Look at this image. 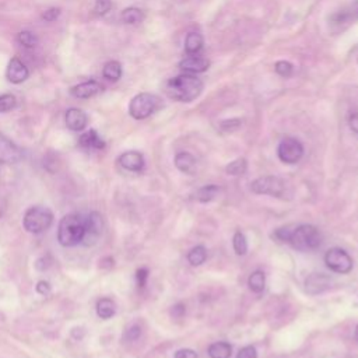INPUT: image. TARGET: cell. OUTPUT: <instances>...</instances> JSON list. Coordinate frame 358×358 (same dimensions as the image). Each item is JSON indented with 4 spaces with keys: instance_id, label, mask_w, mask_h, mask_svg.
Masks as SVG:
<instances>
[{
    "instance_id": "1",
    "label": "cell",
    "mask_w": 358,
    "mask_h": 358,
    "mask_svg": "<svg viewBox=\"0 0 358 358\" xmlns=\"http://www.w3.org/2000/svg\"><path fill=\"white\" fill-rule=\"evenodd\" d=\"M271 236L278 242H285L301 252L317 249L323 239L320 231L310 224H289L275 229Z\"/></svg>"
},
{
    "instance_id": "2",
    "label": "cell",
    "mask_w": 358,
    "mask_h": 358,
    "mask_svg": "<svg viewBox=\"0 0 358 358\" xmlns=\"http://www.w3.org/2000/svg\"><path fill=\"white\" fill-rule=\"evenodd\" d=\"M203 91V81L193 74L185 73L169 78L165 84L166 95L178 102H192Z\"/></svg>"
},
{
    "instance_id": "3",
    "label": "cell",
    "mask_w": 358,
    "mask_h": 358,
    "mask_svg": "<svg viewBox=\"0 0 358 358\" xmlns=\"http://www.w3.org/2000/svg\"><path fill=\"white\" fill-rule=\"evenodd\" d=\"M84 236V218L78 214L64 215L57 228V241L62 246L70 248L83 242Z\"/></svg>"
},
{
    "instance_id": "4",
    "label": "cell",
    "mask_w": 358,
    "mask_h": 358,
    "mask_svg": "<svg viewBox=\"0 0 358 358\" xmlns=\"http://www.w3.org/2000/svg\"><path fill=\"white\" fill-rule=\"evenodd\" d=\"M53 222V214L48 207L34 206L29 207L22 218L24 228L31 234H41L46 231Z\"/></svg>"
},
{
    "instance_id": "5",
    "label": "cell",
    "mask_w": 358,
    "mask_h": 358,
    "mask_svg": "<svg viewBox=\"0 0 358 358\" xmlns=\"http://www.w3.org/2000/svg\"><path fill=\"white\" fill-rule=\"evenodd\" d=\"M161 105V101L157 95L150 92H141L131 98L129 103V113L133 119L143 120L152 115Z\"/></svg>"
},
{
    "instance_id": "6",
    "label": "cell",
    "mask_w": 358,
    "mask_h": 358,
    "mask_svg": "<svg viewBox=\"0 0 358 358\" xmlns=\"http://www.w3.org/2000/svg\"><path fill=\"white\" fill-rule=\"evenodd\" d=\"M250 190L256 194H268L273 197H284L287 183L278 176H262L250 183Z\"/></svg>"
},
{
    "instance_id": "7",
    "label": "cell",
    "mask_w": 358,
    "mask_h": 358,
    "mask_svg": "<svg viewBox=\"0 0 358 358\" xmlns=\"http://www.w3.org/2000/svg\"><path fill=\"white\" fill-rule=\"evenodd\" d=\"M326 266L338 274H347L352 270L351 256L341 248H331L324 255Z\"/></svg>"
},
{
    "instance_id": "8",
    "label": "cell",
    "mask_w": 358,
    "mask_h": 358,
    "mask_svg": "<svg viewBox=\"0 0 358 358\" xmlns=\"http://www.w3.org/2000/svg\"><path fill=\"white\" fill-rule=\"evenodd\" d=\"M277 155L284 164H296L303 155V145L294 137H285L277 147Z\"/></svg>"
},
{
    "instance_id": "9",
    "label": "cell",
    "mask_w": 358,
    "mask_h": 358,
    "mask_svg": "<svg viewBox=\"0 0 358 358\" xmlns=\"http://www.w3.org/2000/svg\"><path fill=\"white\" fill-rule=\"evenodd\" d=\"M103 229V220L102 215L96 211H92L84 218V236H83V243L85 246L94 245L99 236L102 235Z\"/></svg>"
},
{
    "instance_id": "10",
    "label": "cell",
    "mask_w": 358,
    "mask_h": 358,
    "mask_svg": "<svg viewBox=\"0 0 358 358\" xmlns=\"http://www.w3.org/2000/svg\"><path fill=\"white\" fill-rule=\"evenodd\" d=\"M22 158V151L10 138L0 134V162L15 164Z\"/></svg>"
},
{
    "instance_id": "11",
    "label": "cell",
    "mask_w": 358,
    "mask_h": 358,
    "mask_svg": "<svg viewBox=\"0 0 358 358\" xmlns=\"http://www.w3.org/2000/svg\"><path fill=\"white\" fill-rule=\"evenodd\" d=\"M210 67V60L207 57H203L200 55H187L183 60L179 63V69L189 74L203 73Z\"/></svg>"
},
{
    "instance_id": "12",
    "label": "cell",
    "mask_w": 358,
    "mask_h": 358,
    "mask_svg": "<svg viewBox=\"0 0 358 358\" xmlns=\"http://www.w3.org/2000/svg\"><path fill=\"white\" fill-rule=\"evenodd\" d=\"M6 76L10 83L21 84L29 77V70L18 57H13L7 66Z\"/></svg>"
},
{
    "instance_id": "13",
    "label": "cell",
    "mask_w": 358,
    "mask_h": 358,
    "mask_svg": "<svg viewBox=\"0 0 358 358\" xmlns=\"http://www.w3.org/2000/svg\"><path fill=\"white\" fill-rule=\"evenodd\" d=\"M119 165L130 172H141L144 169V157L138 151H126L123 152L119 159Z\"/></svg>"
},
{
    "instance_id": "14",
    "label": "cell",
    "mask_w": 358,
    "mask_h": 358,
    "mask_svg": "<svg viewBox=\"0 0 358 358\" xmlns=\"http://www.w3.org/2000/svg\"><path fill=\"white\" fill-rule=\"evenodd\" d=\"M66 126L73 131H81L88 123V117L84 110L78 108H70L64 116Z\"/></svg>"
},
{
    "instance_id": "15",
    "label": "cell",
    "mask_w": 358,
    "mask_h": 358,
    "mask_svg": "<svg viewBox=\"0 0 358 358\" xmlns=\"http://www.w3.org/2000/svg\"><path fill=\"white\" fill-rule=\"evenodd\" d=\"M101 91H102V85L98 81L90 80V81H84L81 84H77V85L71 87L70 94L76 98L87 99V98H91V96L96 95Z\"/></svg>"
},
{
    "instance_id": "16",
    "label": "cell",
    "mask_w": 358,
    "mask_h": 358,
    "mask_svg": "<svg viewBox=\"0 0 358 358\" xmlns=\"http://www.w3.org/2000/svg\"><path fill=\"white\" fill-rule=\"evenodd\" d=\"M330 277L323 274V273H313L310 274L306 281H305V288L309 294L315 295L319 292H323L324 289H327L330 287Z\"/></svg>"
},
{
    "instance_id": "17",
    "label": "cell",
    "mask_w": 358,
    "mask_h": 358,
    "mask_svg": "<svg viewBox=\"0 0 358 358\" xmlns=\"http://www.w3.org/2000/svg\"><path fill=\"white\" fill-rule=\"evenodd\" d=\"M78 144L85 150H102L105 147V141L95 130H88L83 133L78 138Z\"/></svg>"
},
{
    "instance_id": "18",
    "label": "cell",
    "mask_w": 358,
    "mask_h": 358,
    "mask_svg": "<svg viewBox=\"0 0 358 358\" xmlns=\"http://www.w3.org/2000/svg\"><path fill=\"white\" fill-rule=\"evenodd\" d=\"M175 166L180 172L192 175L194 172V168H196V159L190 152L182 151V152H178L175 155Z\"/></svg>"
},
{
    "instance_id": "19",
    "label": "cell",
    "mask_w": 358,
    "mask_h": 358,
    "mask_svg": "<svg viewBox=\"0 0 358 358\" xmlns=\"http://www.w3.org/2000/svg\"><path fill=\"white\" fill-rule=\"evenodd\" d=\"M207 352L210 358H229L232 354V347L227 341H215L208 345Z\"/></svg>"
},
{
    "instance_id": "20",
    "label": "cell",
    "mask_w": 358,
    "mask_h": 358,
    "mask_svg": "<svg viewBox=\"0 0 358 358\" xmlns=\"http://www.w3.org/2000/svg\"><path fill=\"white\" fill-rule=\"evenodd\" d=\"M203 36L199 32H189L185 41V50L187 55H199L203 48Z\"/></svg>"
},
{
    "instance_id": "21",
    "label": "cell",
    "mask_w": 358,
    "mask_h": 358,
    "mask_svg": "<svg viewBox=\"0 0 358 358\" xmlns=\"http://www.w3.org/2000/svg\"><path fill=\"white\" fill-rule=\"evenodd\" d=\"M218 193L220 187L217 185H204L194 193V199L200 203H208L214 200L218 196Z\"/></svg>"
},
{
    "instance_id": "22",
    "label": "cell",
    "mask_w": 358,
    "mask_h": 358,
    "mask_svg": "<svg viewBox=\"0 0 358 358\" xmlns=\"http://www.w3.org/2000/svg\"><path fill=\"white\" fill-rule=\"evenodd\" d=\"M116 312V305L110 298H101L96 303V315L101 319H110Z\"/></svg>"
},
{
    "instance_id": "23",
    "label": "cell",
    "mask_w": 358,
    "mask_h": 358,
    "mask_svg": "<svg viewBox=\"0 0 358 358\" xmlns=\"http://www.w3.org/2000/svg\"><path fill=\"white\" fill-rule=\"evenodd\" d=\"M248 285H249V289L255 294H260L263 289H264V285H266V275L263 271L260 270H256L253 271L249 278H248Z\"/></svg>"
},
{
    "instance_id": "24",
    "label": "cell",
    "mask_w": 358,
    "mask_h": 358,
    "mask_svg": "<svg viewBox=\"0 0 358 358\" xmlns=\"http://www.w3.org/2000/svg\"><path fill=\"white\" fill-rule=\"evenodd\" d=\"M102 76L109 81H117L122 77V64L116 60L105 63L102 69Z\"/></svg>"
},
{
    "instance_id": "25",
    "label": "cell",
    "mask_w": 358,
    "mask_h": 358,
    "mask_svg": "<svg viewBox=\"0 0 358 358\" xmlns=\"http://www.w3.org/2000/svg\"><path fill=\"white\" fill-rule=\"evenodd\" d=\"M206 259H207V250L203 245H197L192 248L190 252L187 253V262L192 266H200L206 262Z\"/></svg>"
},
{
    "instance_id": "26",
    "label": "cell",
    "mask_w": 358,
    "mask_h": 358,
    "mask_svg": "<svg viewBox=\"0 0 358 358\" xmlns=\"http://www.w3.org/2000/svg\"><path fill=\"white\" fill-rule=\"evenodd\" d=\"M143 18H144V14L137 7H127L122 11V21L126 24H137L143 21Z\"/></svg>"
},
{
    "instance_id": "27",
    "label": "cell",
    "mask_w": 358,
    "mask_h": 358,
    "mask_svg": "<svg viewBox=\"0 0 358 358\" xmlns=\"http://www.w3.org/2000/svg\"><path fill=\"white\" fill-rule=\"evenodd\" d=\"M246 168H248V162L245 158H236L234 159L232 162H229L225 168V172L228 175H232V176H239V175H243L246 172Z\"/></svg>"
},
{
    "instance_id": "28",
    "label": "cell",
    "mask_w": 358,
    "mask_h": 358,
    "mask_svg": "<svg viewBox=\"0 0 358 358\" xmlns=\"http://www.w3.org/2000/svg\"><path fill=\"white\" fill-rule=\"evenodd\" d=\"M232 246L238 256H243L248 252V241L241 231H236L232 238Z\"/></svg>"
},
{
    "instance_id": "29",
    "label": "cell",
    "mask_w": 358,
    "mask_h": 358,
    "mask_svg": "<svg viewBox=\"0 0 358 358\" xmlns=\"http://www.w3.org/2000/svg\"><path fill=\"white\" fill-rule=\"evenodd\" d=\"M355 17H358V0H354V4L351 6L350 10H341V13H337L333 15V18L336 20V22H347L351 18L354 20Z\"/></svg>"
},
{
    "instance_id": "30",
    "label": "cell",
    "mask_w": 358,
    "mask_h": 358,
    "mask_svg": "<svg viewBox=\"0 0 358 358\" xmlns=\"http://www.w3.org/2000/svg\"><path fill=\"white\" fill-rule=\"evenodd\" d=\"M17 41L20 45H22L24 48H28V49H34L39 42L36 35L32 34L31 31H21L17 36Z\"/></svg>"
},
{
    "instance_id": "31",
    "label": "cell",
    "mask_w": 358,
    "mask_h": 358,
    "mask_svg": "<svg viewBox=\"0 0 358 358\" xmlns=\"http://www.w3.org/2000/svg\"><path fill=\"white\" fill-rule=\"evenodd\" d=\"M274 70L278 76L284 77V78H288L292 76V71H294V66L287 62V60H278L275 64H274Z\"/></svg>"
},
{
    "instance_id": "32",
    "label": "cell",
    "mask_w": 358,
    "mask_h": 358,
    "mask_svg": "<svg viewBox=\"0 0 358 358\" xmlns=\"http://www.w3.org/2000/svg\"><path fill=\"white\" fill-rule=\"evenodd\" d=\"M15 105H17V98L13 94L0 95V113L14 109Z\"/></svg>"
},
{
    "instance_id": "33",
    "label": "cell",
    "mask_w": 358,
    "mask_h": 358,
    "mask_svg": "<svg viewBox=\"0 0 358 358\" xmlns=\"http://www.w3.org/2000/svg\"><path fill=\"white\" fill-rule=\"evenodd\" d=\"M112 8V1L110 0H96L94 6V13L96 15H103Z\"/></svg>"
},
{
    "instance_id": "34",
    "label": "cell",
    "mask_w": 358,
    "mask_h": 358,
    "mask_svg": "<svg viewBox=\"0 0 358 358\" xmlns=\"http://www.w3.org/2000/svg\"><path fill=\"white\" fill-rule=\"evenodd\" d=\"M141 336V327L138 324H131L126 331H124V338L127 341H136Z\"/></svg>"
},
{
    "instance_id": "35",
    "label": "cell",
    "mask_w": 358,
    "mask_h": 358,
    "mask_svg": "<svg viewBox=\"0 0 358 358\" xmlns=\"http://www.w3.org/2000/svg\"><path fill=\"white\" fill-rule=\"evenodd\" d=\"M241 123H242L241 119H227V120H222L220 126L224 131H234L241 126Z\"/></svg>"
},
{
    "instance_id": "36",
    "label": "cell",
    "mask_w": 358,
    "mask_h": 358,
    "mask_svg": "<svg viewBox=\"0 0 358 358\" xmlns=\"http://www.w3.org/2000/svg\"><path fill=\"white\" fill-rule=\"evenodd\" d=\"M236 358H257L256 348L253 345H245L243 348L239 350Z\"/></svg>"
},
{
    "instance_id": "37",
    "label": "cell",
    "mask_w": 358,
    "mask_h": 358,
    "mask_svg": "<svg viewBox=\"0 0 358 358\" xmlns=\"http://www.w3.org/2000/svg\"><path fill=\"white\" fill-rule=\"evenodd\" d=\"M60 15V8L57 7H52V8H48L43 14H42V20L48 21V22H52L55 20H57Z\"/></svg>"
},
{
    "instance_id": "38",
    "label": "cell",
    "mask_w": 358,
    "mask_h": 358,
    "mask_svg": "<svg viewBox=\"0 0 358 358\" xmlns=\"http://www.w3.org/2000/svg\"><path fill=\"white\" fill-rule=\"evenodd\" d=\"M147 278H148V270L141 267L136 271V281H137V285L138 288H144L145 282H147Z\"/></svg>"
},
{
    "instance_id": "39",
    "label": "cell",
    "mask_w": 358,
    "mask_h": 358,
    "mask_svg": "<svg viewBox=\"0 0 358 358\" xmlns=\"http://www.w3.org/2000/svg\"><path fill=\"white\" fill-rule=\"evenodd\" d=\"M173 358H199L197 352L194 350L190 348H180L175 352Z\"/></svg>"
},
{
    "instance_id": "40",
    "label": "cell",
    "mask_w": 358,
    "mask_h": 358,
    "mask_svg": "<svg viewBox=\"0 0 358 358\" xmlns=\"http://www.w3.org/2000/svg\"><path fill=\"white\" fill-rule=\"evenodd\" d=\"M185 312H186V309H185V305H183V303H176V305L172 306V309H171V315H172L173 317H176V319L182 317V316L185 315Z\"/></svg>"
},
{
    "instance_id": "41",
    "label": "cell",
    "mask_w": 358,
    "mask_h": 358,
    "mask_svg": "<svg viewBox=\"0 0 358 358\" xmlns=\"http://www.w3.org/2000/svg\"><path fill=\"white\" fill-rule=\"evenodd\" d=\"M36 291L41 294V295H48L50 292V285L48 281H39L38 285H36Z\"/></svg>"
},
{
    "instance_id": "42",
    "label": "cell",
    "mask_w": 358,
    "mask_h": 358,
    "mask_svg": "<svg viewBox=\"0 0 358 358\" xmlns=\"http://www.w3.org/2000/svg\"><path fill=\"white\" fill-rule=\"evenodd\" d=\"M348 124H350L351 130H352L354 133H357V134H358V113H352V115L350 116Z\"/></svg>"
},
{
    "instance_id": "43",
    "label": "cell",
    "mask_w": 358,
    "mask_h": 358,
    "mask_svg": "<svg viewBox=\"0 0 358 358\" xmlns=\"http://www.w3.org/2000/svg\"><path fill=\"white\" fill-rule=\"evenodd\" d=\"M354 338L358 341V324L355 326V330H354Z\"/></svg>"
}]
</instances>
